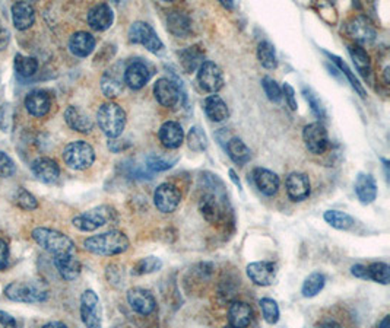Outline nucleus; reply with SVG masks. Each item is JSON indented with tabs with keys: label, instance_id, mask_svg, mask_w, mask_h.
<instances>
[{
	"label": "nucleus",
	"instance_id": "nucleus-28",
	"mask_svg": "<svg viewBox=\"0 0 390 328\" xmlns=\"http://www.w3.org/2000/svg\"><path fill=\"white\" fill-rule=\"evenodd\" d=\"M95 37L87 31H77L69 38V50L76 57H88L95 48Z\"/></svg>",
	"mask_w": 390,
	"mask_h": 328
},
{
	"label": "nucleus",
	"instance_id": "nucleus-22",
	"mask_svg": "<svg viewBox=\"0 0 390 328\" xmlns=\"http://www.w3.org/2000/svg\"><path fill=\"white\" fill-rule=\"evenodd\" d=\"M199 211L209 223H218L224 216V203L217 192H206L199 200Z\"/></svg>",
	"mask_w": 390,
	"mask_h": 328
},
{
	"label": "nucleus",
	"instance_id": "nucleus-55",
	"mask_svg": "<svg viewBox=\"0 0 390 328\" xmlns=\"http://www.w3.org/2000/svg\"><path fill=\"white\" fill-rule=\"evenodd\" d=\"M316 328H342V325L334 320H326L316 325Z\"/></svg>",
	"mask_w": 390,
	"mask_h": 328
},
{
	"label": "nucleus",
	"instance_id": "nucleus-3",
	"mask_svg": "<svg viewBox=\"0 0 390 328\" xmlns=\"http://www.w3.org/2000/svg\"><path fill=\"white\" fill-rule=\"evenodd\" d=\"M119 222V215L114 207L111 206H99L91 210L84 211V214L77 215L72 219V225L81 230V232H94V230L100 229L106 225Z\"/></svg>",
	"mask_w": 390,
	"mask_h": 328
},
{
	"label": "nucleus",
	"instance_id": "nucleus-38",
	"mask_svg": "<svg viewBox=\"0 0 390 328\" xmlns=\"http://www.w3.org/2000/svg\"><path fill=\"white\" fill-rule=\"evenodd\" d=\"M325 284H326L325 275L315 272L304 280L303 287H301V294L304 298H315L323 291Z\"/></svg>",
	"mask_w": 390,
	"mask_h": 328
},
{
	"label": "nucleus",
	"instance_id": "nucleus-25",
	"mask_svg": "<svg viewBox=\"0 0 390 328\" xmlns=\"http://www.w3.org/2000/svg\"><path fill=\"white\" fill-rule=\"evenodd\" d=\"M12 22L18 31H27L35 22V9L30 2H16L11 8Z\"/></svg>",
	"mask_w": 390,
	"mask_h": 328
},
{
	"label": "nucleus",
	"instance_id": "nucleus-47",
	"mask_svg": "<svg viewBox=\"0 0 390 328\" xmlns=\"http://www.w3.org/2000/svg\"><path fill=\"white\" fill-rule=\"evenodd\" d=\"M262 86H263V91L269 98V101L279 103L282 100V91L275 79L269 78V76H265V78L262 79Z\"/></svg>",
	"mask_w": 390,
	"mask_h": 328
},
{
	"label": "nucleus",
	"instance_id": "nucleus-34",
	"mask_svg": "<svg viewBox=\"0 0 390 328\" xmlns=\"http://www.w3.org/2000/svg\"><path fill=\"white\" fill-rule=\"evenodd\" d=\"M13 69H15V73L18 78L30 79L38 70V62L34 59V57L16 54L15 60H13Z\"/></svg>",
	"mask_w": 390,
	"mask_h": 328
},
{
	"label": "nucleus",
	"instance_id": "nucleus-5",
	"mask_svg": "<svg viewBox=\"0 0 390 328\" xmlns=\"http://www.w3.org/2000/svg\"><path fill=\"white\" fill-rule=\"evenodd\" d=\"M65 164L75 171H85L95 162L94 147L84 140H75L63 149Z\"/></svg>",
	"mask_w": 390,
	"mask_h": 328
},
{
	"label": "nucleus",
	"instance_id": "nucleus-7",
	"mask_svg": "<svg viewBox=\"0 0 390 328\" xmlns=\"http://www.w3.org/2000/svg\"><path fill=\"white\" fill-rule=\"evenodd\" d=\"M127 37L130 43L141 44L153 54H161L164 51V44L160 40L158 34L146 22H133L129 28Z\"/></svg>",
	"mask_w": 390,
	"mask_h": 328
},
{
	"label": "nucleus",
	"instance_id": "nucleus-15",
	"mask_svg": "<svg viewBox=\"0 0 390 328\" xmlns=\"http://www.w3.org/2000/svg\"><path fill=\"white\" fill-rule=\"evenodd\" d=\"M125 86V69L120 63L111 66L101 78V91L107 98L119 96Z\"/></svg>",
	"mask_w": 390,
	"mask_h": 328
},
{
	"label": "nucleus",
	"instance_id": "nucleus-12",
	"mask_svg": "<svg viewBox=\"0 0 390 328\" xmlns=\"http://www.w3.org/2000/svg\"><path fill=\"white\" fill-rule=\"evenodd\" d=\"M198 82L209 93H217L224 86V73L213 62H203L198 69Z\"/></svg>",
	"mask_w": 390,
	"mask_h": 328
},
{
	"label": "nucleus",
	"instance_id": "nucleus-9",
	"mask_svg": "<svg viewBox=\"0 0 390 328\" xmlns=\"http://www.w3.org/2000/svg\"><path fill=\"white\" fill-rule=\"evenodd\" d=\"M81 320L87 328H103V311L99 295L91 289L81 296Z\"/></svg>",
	"mask_w": 390,
	"mask_h": 328
},
{
	"label": "nucleus",
	"instance_id": "nucleus-10",
	"mask_svg": "<svg viewBox=\"0 0 390 328\" xmlns=\"http://www.w3.org/2000/svg\"><path fill=\"white\" fill-rule=\"evenodd\" d=\"M180 202H182V195L175 185L170 183H164L155 188L153 204L161 211V214H172V211L177 210V207L180 206Z\"/></svg>",
	"mask_w": 390,
	"mask_h": 328
},
{
	"label": "nucleus",
	"instance_id": "nucleus-18",
	"mask_svg": "<svg viewBox=\"0 0 390 328\" xmlns=\"http://www.w3.org/2000/svg\"><path fill=\"white\" fill-rule=\"evenodd\" d=\"M32 176L43 184H54L61 178V168L51 158L42 157L37 158L31 165Z\"/></svg>",
	"mask_w": 390,
	"mask_h": 328
},
{
	"label": "nucleus",
	"instance_id": "nucleus-58",
	"mask_svg": "<svg viewBox=\"0 0 390 328\" xmlns=\"http://www.w3.org/2000/svg\"><path fill=\"white\" fill-rule=\"evenodd\" d=\"M379 328H390V315H386V317L380 321Z\"/></svg>",
	"mask_w": 390,
	"mask_h": 328
},
{
	"label": "nucleus",
	"instance_id": "nucleus-49",
	"mask_svg": "<svg viewBox=\"0 0 390 328\" xmlns=\"http://www.w3.org/2000/svg\"><path fill=\"white\" fill-rule=\"evenodd\" d=\"M13 105L11 104H4L0 107V129L4 131H11V129L13 127Z\"/></svg>",
	"mask_w": 390,
	"mask_h": 328
},
{
	"label": "nucleus",
	"instance_id": "nucleus-35",
	"mask_svg": "<svg viewBox=\"0 0 390 328\" xmlns=\"http://www.w3.org/2000/svg\"><path fill=\"white\" fill-rule=\"evenodd\" d=\"M179 57H180L183 69L187 73H191L196 69H199L201 65L203 63V51L201 48H198L196 46L187 47V48L179 51Z\"/></svg>",
	"mask_w": 390,
	"mask_h": 328
},
{
	"label": "nucleus",
	"instance_id": "nucleus-60",
	"mask_svg": "<svg viewBox=\"0 0 390 328\" xmlns=\"http://www.w3.org/2000/svg\"><path fill=\"white\" fill-rule=\"evenodd\" d=\"M0 32H2V22H0Z\"/></svg>",
	"mask_w": 390,
	"mask_h": 328
},
{
	"label": "nucleus",
	"instance_id": "nucleus-2",
	"mask_svg": "<svg viewBox=\"0 0 390 328\" xmlns=\"http://www.w3.org/2000/svg\"><path fill=\"white\" fill-rule=\"evenodd\" d=\"M31 235L38 245L54 257L73 256L76 253L75 242L61 230L51 228H35Z\"/></svg>",
	"mask_w": 390,
	"mask_h": 328
},
{
	"label": "nucleus",
	"instance_id": "nucleus-13",
	"mask_svg": "<svg viewBox=\"0 0 390 328\" xmlns=\"http://www.w3.org/2000/svg\"><path fill=\"white\" fill-rule=\"evenodd\" d=\"M249 279L258 286H270L277 279V264L272 261H256L246 267Z\"/></svg>",
	"mask_w": 390,
	"mask_h": 328
},
{
	"label": "nucleus",
	"instance_id": "nucleus-21",
	"mask_svg": "<svg viewBox=\"0 0 390 328\" xmlns=\"http://www.w3.org/2000/svg\"><path fill=\"white\" fill-rule=\"evenodd\" d=\"M87 21L88 25L94 29V31H107L113 22H114V12L110 8V5L107 4H99L89 9L88 15H87Z\"/></svg>",
	"mask_w": 390,
	"mask_h": 328
},
{
	"label": "nucleus",
	"instance_id": "nucleus-4",
	"mask_svg": "<svg viewBox=\"0 0 390 328\" xmlns=\"http://www.w3.org/2000/svg\"><path fill=\"white\" fill-rule=\"evenodd\" d=\"M96 123L108 139L119 138L126 126V112L115 103H106L96 112Z\"/></svg>",
	"mask_w": 390,
	"mask_h": 328
},
{
	"label": "nucleus",
	"instance_id": "nucleus-56",
	"mask_svg": "<svg viewBox=\"0 0 390 328\" xmlns=\"http://www.w3.org/2000/svg\"><path fill=\"white\" fill-rule=\"evenodd\" d=\"M43 328H69V327L61 321H51V322H47L46 325H43Z\"/></svg>",
	"mask_w": 390,
	"mask_h": 328
},
{
	"label": "nucleus",
	"instance_id": "nucleus-16",
	"mask_svg": "<svg viewBox=\"0 0 390 328\" xmlns=\"http://www.w3.org/2000/svg\"><path fill=\"white\" fill-rule=\"evenodd\" d=\"M346 31L349 37L358 44H368L375 41L377 35L375 27L368 21L365 16H354L346 25Z\"/></svg>",
	"mask_w": 390,
	"mask_h": 328
},
{
	"label": "nucleus",
	"instance_id": "nucleus-43",
	"mask_svg": "<svg viewBox=\"0 0 390 328\" xmlns=\"http://www.w3.org/2000/svg\"><path fill=\"white\" fill-rule=\"evenodd\" d=\"M259 305H260L263 320L268 324L274 325V324H277L279 321V306H278L277 301L270 299V298H262Z\"/></svg>",
	"mask_w": 390,
	"mask_h": 328
},
{
	"label": "nucleus",
	"instance_id": "nucleus-8",
	"mask_svg": "<svg viewBox=\"0 0 390 328\" xmlns=\"http://www.w3.org/2000/svg\"><path fill=\"white\" fill-rule=\"evenodd\" d=\"M153 95L155 100H157L163 107L172 108L179 103L186 101V92L183 89L182 82H174L168 78H161L153 85Z\"/></svg>",
	"mask_w": 390,
	"mask_h": 328
},
{
	"label": "nucleus",
	"instance_id": "nucleus-37",
	"mask_svg": "<svg viewBox=\"0 0 390 328\" xmlns=\"http://www.w3.org/2000/svg\"><path fill=\"white\" fill-rule=\"evenodd\" d=\"M348 53L351 55V59H353L357 70L364 76V78H367L370 74V70H372V62H370L368 53L358 44L348 46Z\"/></svg>",
	"mask_w": 390,
	"mask_h": 328
},
{
	"label": "nucleus",
	"instance_id": "nucleus-54",
	"mask_svg": "<svg viewBox=\"0 0 390 328\" xmlns=\"http://www.w3.org/2000/svg\"><path fill=\"white\" fill-rule=\"evenodd\" d=\"M351 273H353V276H356V277H358V279L370 280V279H368V270H367V265L356 264V265L351 267Z\"/></svg>",
	"mask_w": 390,
	"mask_h": 328
},
{
	"label": "nucleus",
	"instance_id": "nucleus-42",
	"mask_svg": "<svg viewBox=\"0 0 390 328\" xmlns=\"http://www.w3.org/2000/svg\"><path fill=\"white\" fill-rule=\"evenodd\" d=\"M368 279L380 284H389L390 282V267L386 263H373L367 267Z\"/></svg>",
	"mask_w": 390,
	"mask_h": 328
},
{
	"label": "nucleus",
	"instance_id": "nucleus-19",
	"mask_svg": "<svg viewBox=\"0 0 390 328\" xmlns=\"http://www.w3.org/2000/svg\"><path fill=\"white\" fill-rule=\"evenodd\" d=\"M149 79H151L149 66L141 60H133L125 69V84L133 91L142 89Z\"/></svg>",
	"mask_w": 390,
	"mask_h": 328
},
{
	"label": "nucleus",
	"instance_id": "nucleus-61",
	"mask_svg": "<svg viewBox=\"0 0 390 328\" xmlns=\"http://www.w3.org/2000/svg\"><path fill=\"white\" fill-rule=\"evenodd\" d=\"M224 328H234V327H231V325H227V327H224Z\"/></svg>",
	"mask_w": 390,
	"mask_h": 328
},
{
	"label": "nucleus",
	"instance_id": "nucleus-53",
	"mask_svg": "<svg viewBox=\"0 0 390 328\" xmlns=\"http://www.w3.org/2000/svg\"><path fill=\"white\" fill-rule=\"evenodd\" d=\"M0 328H16L15 318L5 311H0Z\"/></svg>",
	"mask_w": 390,
	"mask_h": 328
},
{
	"label": "nucleus",
	"instance_id": "nucleus-23",
	"mask_svg": "<svg viewBox=\"0 0 390 328\" xmlns=\"http://www.w3.org/2000/svg\"><path fill=\"white\" fill-rule=\"evenodd\" d=\"M25 108L32 115V117H44L49 114L51 108V98L50 95L43 89H35L31 91L25 96Z\"/></svg>",
	"mask_w": 390,
	"mask_h": 328
},
{
	"label": "nucleus",
	"instance_id": "nucleus-20",
	"mask_svg": "<svg viewBox=\"0 0 390 328\" xmlns=\"http://www.w3.org/2000/svg\"><path fill=\"white\" fill-rule=\"evenodd\" d=\"M251 178L256 188L268 197L275 196L279 190L281 181L274 171L266 168H256L251 173Z\"/></svg>",
	"mask_w": 390,
	"mask_h": 328
},
{
	"label": "nucleus",
	"instance_id": "nucleus-11",
	"mask_svg": "<svg viewBox=\"0 0 390 328\" xmlns=\"http://www.w3.org/2000/svg\"><path fill=\"white\" fill-rule=\"evenodd\" d=\"M303 140L308 152L322 155L329 147V134L322 123L307 124L303 130Z\"/></svg>",
	"mask_w": 390,
	"mask_h": 328
},
{
	"label": "nucleus",
	"instance_id": "nucleus-57",
	"mask_svg": "<svg viewBox=\"0 0 390 328\" xmlns=\"http://www.w3.org/2000/svg\"><path fill=\"white\" fill-rule=\"evenodd\" d=\"M229 178L232 180V183L234 184H236L239 188H241V183H240V178L237 177V173H236V171H234V169H229Z\"/></svg>",
	"mask_w": 390,
	"mask_h": 328
},
{
	"label": "nucleus",
	"instance_id": "nucleus-30",
	"mask_svg": "<svg viewBox=\"0 0 390 328\" xmlns=\"http://www.w3.org/2000/svg\"><path fill=\"white\" fill-rule=\"evenodd\" d=\"M54 265L57 268L58 275L62 279L70 282L80 277L81 275V261L76 258V256H62V257H54Z\"/></svg>",
	"mask_w": 390,
	"mask_h": 328
},
{
	"label": "nucleus",
	"instance_id": "nucleus-40",
	"mask_svg": "<svg viewBox=\"0 0 390 328\" xmlns=\"http://www.w3.org/2000/svg\"><path fill=\"white\" fill-rule=\"evenodd\" d=\"M258 59L265 69H275L278 66L275 47L268 41H262L258 46Z\"/></svg>",
	"mask_w": 390,
	"mask_h": 328
},
{
	"label": "nucleus",
	"instance_id": "nucleus-48",
	"mask_svg": "<svg viewBox=\"0 0 390 328\" xmlns=\"http://www.w3.org/2000/svg\"><path fill=\"white\" fill-rule=\"evenodd\" d=\"M16 173V164L6 152L0 150V178H11Z\"/></svg>",
	"mask_w": 390,
	"mask_h": 328
},
{
	"label": "nucleus",
	"instance_id": "nucleus-1",
	"mask_svg": "<svg viewBox=\"0 0 390 328\" xmlns=\"http://www.w3.org/2000/svg\"><path fill=\"white\" fill-rule=\"evenodd\" d=\"M130 247L127 235L122 230H108V232L89 237L84 241V248L88 253L101 257H113L126 253Z\"/></svg>",
	"mask_w": 390,
	"mask_h": 328
},
{
	"label": "nucleus",
	"instance_id": "nucleus-41",
	"mask_svg": "<svg viewBox=\"0 0 390 328\" xmlns=\"http://www.w3.org/2000/svg\"><path fill=\"white\" fill-rule=\"evenodd\" d=\"M326 54H327L329 59L332 60V62L342 70V73L346 76V79L349 81L351 86H353V88L360 93V96H363V98H365V91H364L363 85H361L360 81L356 78V74L353 73V70H351V69L348 67V65L341 59V57H338V55H335V54H330V53H327V51H326Z\"/></svg>",
	"mask_w": 390,
	"mask_h": 328
},
{
	"label": "nucleus",
	"instance_id": "nucleus-45",
	"mask_svg": "<svg viewBox=\"0 0 390 328\" xmlns=\"http://www.w3.org/2000/svg\"><path fill=\"white\" fill-rule=\"evenodd\" d=\"M15 203L19 209L27 210V211H32L38 207V200L35 199V196H32L31 192L25 188H19L15 195Z\"/></svg>",
	"mask_w": 390,
	"mask_h": 328
},
{
	"label": "nucleus",
	"instance_id": "nucleus-6",
	"mask_svg": "<svg viewBox=\"0 0 390 328\" xmlns=\"http://www.w3.org/2000/svg\"><path fill=\"white\" fill-rule=\"evenodd\" d=\"M5 296L12 302L40 303L47 301L49 294L40 284L30 282H13L5 287Z\"/></svg>",
	"mask_w": 390,
	"mask_h": 328
},
{
	"label": "nucleus",
	"instance_id": "nucleus-33",
	"mask_svg": "<svg viewBox=\"0 0 390 328\" xmlns=\"http://www.w3.org/2000/svg\"><path fill=\"white\" fill-rule=\"evenodd\" d=\"M225 150L231 161L237 165H246L251 158L250 149L240 138H231L225 145Z\"/></svg>",
	"mask_w": 390,
	"mask_h": 328
},
{
	"label": "nucleus",
	"instance_id": "nucleus-36",
	"mask_svg": "<svg viewBox=\"0 0 390 328\" xmlns=\"http://www.w3.org/2000/svg\"><path fill=\"white\" fill-rule=\"evenodd\" d=\"M323 218L327 225H330L338 230H349L356 225L354 218L341 210H326Z\"/></svg>",
	"mask_w": 390,
	"mask_h": 328
},
{
	"label": "nucleus",
	"instance_id": "nucleus-27",
	"mask_svg": "<svg viewBox=\"0 0 390 328\" xmlns=\"http://www.w3.org/2000/svg\"><path fill=\"white\" fill-rule=\"evenodd\" d=\"M66 124L77 133H89L94 129V122L89 115L76 105H69L65 110Z\"/></svg>",
	"mask_w": 390,
	"mask_h": 328
},
{
	"label": "nucleus",
	"instance_id": "nucleus-29",
	"mask_svg": "<svg viewBox=\"0 0 390 328\" xmlns=\"http://www.w3.org/2000/svg\"><path fill=\"white\" fill-rule=\"evenodd\" d=\"M253 320L251 306L246 302L236 301L232 302L228 310V321L234 328H246L250 325Z\"/></svg>",
	"mask_w": 390,
	"mask_h": 328
},
{
	"label": "nucleus",
	"instance_id": "nucleus-14",
	"mask_svg": "<svg viewBox=\"0 0 390 328\" xmlns=\"http://www.w3.org/2000/svg\"><path fill=\"white\" fill-rule=\"evenodd\" d=\"M127 302L132 310L139 315H151L155 308H157V301L153 295L144 287H133L127 292Z\"/></svg>",
	"mask_w": 390,
	"mask_h": 328
},
{
	"label": "nucleus",
	"instance_id": "nucleus-59",
	"mask_svg": "<svg viewBox=\"0 0 390 328\" xmlns=\"http://www.w3.org/2000/svg\"><path fill=\"white\" fill-rule=\"evenodd\" d=\"M389 70H390V67H386L384 69V81L389 84L390 82V78H389Z\"/></svg>",
	"mask_w": 390,
	"mask_h": 328
},
{
	"label": "nucleus",
	"instance_id": "nucleus-52",
	"mask_svg": "<svg viewBox=\"0 0 390 328\" xmlns=\"http://www.w3.org/2000/svg\"><path fill=\"white\" fill-rule=\"evenodd\" d=\"M9 265V245L5 240L0 238V272Z\"/></svg>",
	"mask_w": 390,
	"mask_h": 328
},
{
	"label": "nucleus",
	"instance_id": "nucleus-17",
	"mask_svg": "<svg viewBox=\"0 0 390 328\" xmlns=\"http://www.w3.org/2000/svg\"><path fill=\"white\" fill-rule=\"evenodd\" d=\"M287 195L292 202H304L311 192L310 180L303 172H291L285 180Z\"/></svg>",
	"mask_w": 390,
	"mask_h": 328
},
{
	"label": "nucleus",
	"instance_id": "nucleus-39",
	"mask_svg": "<svg viewBox=\"0 0 390 328\" xmlns=\"http://www.w3.org/2000/svg\"><path fill=\"white\" fill-rule=\"evenodd\" d=\"M161 268H163V261L158 257L149 256V257L141 258L138 263H136L133 265L132 273L134 276H144V275H151V273H155V272H160Z\"/></svg>",
	"mask_w": 390,
	"mask_h": 328
},
{
	"label": "nucleus",
	"instance_id": "nucleus-50",
	"mask_svg": "<svg viewBox=\"0 0 390 328\" xmlns=\"http://www.w3.org/2000/svg\"><path fill=\"white\" fill-rule=\"evenodd\" d=\"M174 165V161H167L158 155H149L146 158V168L153 172H161L167 171Z\"/></svg>",
	"mask_w": 390,
	"mask_h": 328
},
{
	"label": "nucleus",
	"instance_id": "nucleus-24",
	"mask_svg": "<svg viewBox=\"0 0 390 328\" xmlns=\"http://www.w3.org/2000/svg\"><path fill=\"white\" fill-rule=\"evenodd\" d=\"M354 190H356L357 199L360 200L361 204H365V206L372 204L377 199V183L375 177L370 176V173H365V172L358 173L356 178Z\"/></svg>",
	"mask_w": 390,
	"mask_h": 328
},
{
	"label": "nucleus",
	"instance_id": "nucleus-26",
	"mask_svg": "<svg viewBox=\"0 0 390 328\" xmlns=\"http://www.w3.org/2000/svg\"><path fill=\"white\" fill-rule=\"evenodd\" d=\"M158 138L164 147L177 149L184 140V131L177 122H165L158 130Z\"/></svg>",
	"mask_w": 390,
	"mask_h": 328
},
{
	"label": "nucleus",
	"instance_id": "nucleus-51",
	"mask_svg": "<svg viewBox=\"0 0 390 328\" xmlns=\"http://www.w3.org/2000/svg\"><path fill=\"white\" fill-rule=\"evenodd\" d=\"M281 91H282V95L285 96V101H287L288 107L292 111H296L298 108V105H297V100H296V91H294V88H292L289 84H284Z\"/></svg>",
	"mask_w": 390,
	"mask_h": 328
},
{
	"label": "nucleus",
	"instance_id": "nucleus-44",
	"mask_svg": "<svg viewBox=\"0 0 390 328\" xmlns=\"http://www.w3.org/2000/svg\"><path fill=\"white\" fill-rule=\"evenodd\" d=\"M187 143H189V147L194 152L205 150L208 147V138L205 131L198 126L191 127L187 134Z\"/></svg>",
	"mask_w": 390,
	"mask_h": 328
},
{
	"label": "nucleus",
	"instance_id": "nucleus-32",
	"mask_svg": "<svg viewBox=\"0 0 390 328\" xmlns=\"http://www.w3.org/2000/svg\"><path fill=\"white\" fill-rule=\"evenodd\" d=\"M167 28L177 38H187L191 32V22L183 12H171L167 18Z\"/></svg>",
	"mask_w": 390,
	"mask_h": 328
},
{
	"label": "nucleus",
	"instance_id": "nucleus-31",
	"mask_svg": "<svg viewBox=\"0 0 390 328\" xmlns=\"http://www.w3.org/2000/svg\"><path fill=\"white\" fill-rule=\"evenodd\" d=\"M203 108H205L206 117L210 122H215V123L224 122L225 119H228V115H229V111H228V107H227L225 101L217 93L208 96V98L205 100Z\"/></svg>",
	"mask_w": 390,
	"mask_h": 328
},
{
	"label": "nucleus",
	"instance_id": "nucleus-46",
	"mask_svg": "<svg viewBox=\"0 0 390 328\" xmlns=\"http://www.w3.org/2000/svg\"><path fill=\"white\" fill-rule=\"evenodd\" d=\"M303 95H304L306 101L308 103L311 111H313L319 119H325V117H326L325 107H323L322 101L319 100V96L315 93V91H313V89H310V88H304V89H303Z\"/></svg>",
	"mask_w": 390,
	"mask_h": 328
}]
</instances>
